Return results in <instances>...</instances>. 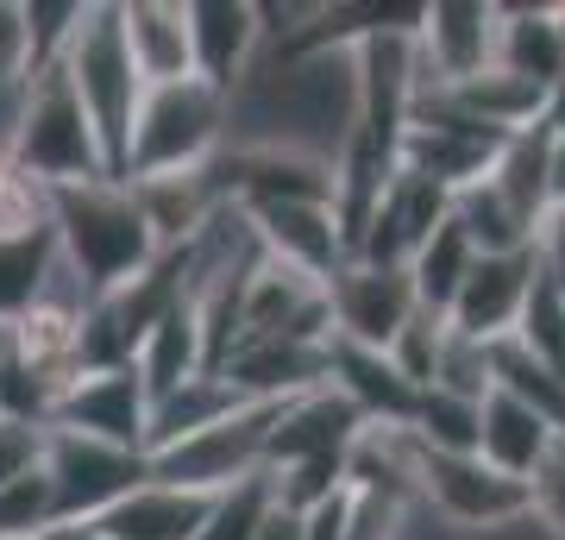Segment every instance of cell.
<instances>
[{
  "instance_id": "obj_8",
  "label": "cell",
  "mask_w": 565,
  "mask_h": 540,
  "mask_svg": "<svg viewBox=\"0 0 565 540\" xmlns=\"http://www.w3.org/2000/svg\"><path fill=\"white\" fill-rule=\"evenodd\" d=\"M44 472L57 484V509L63 521H102L120 497H132L151 465L145 453H120L107 441H88V434H57L51 427V446H44Z\"/></svg>"
},
{
  "instance_id": "obj_25",
  "label": "cell",
  "mask_w": 565,
  "mask_h": 540,
  "mask_svg": "<svg viewBox=\"0 0 565 540\" xmlns=\"http://www.w3.org/2000/svg\"><path fill=\"white\" fill-rule=\"evenodd\" d=\"M95 0H25V44H32V76L57 70L63 51L76 44L82 20Z\"/></svg>"
},
{
  "instance_id": "obj_28",
  "label": "cell",
  "mask_w": 565,
  "mask_h": 540,
  "mask_svg": "<svg viewBox=\"0 0 565 540\" xmlns=\"http://www.w3.org/2000/svg\"><path fill=\"white\" fill-rule=\"evenodd\" d=\"M440 346H446V320L422 308V315H415L403 333H396V346H390L384 359L396 364V371H403L415 390H434V371H440Z\"/></svg>"
},
{
  "instance_id": "obj_7",
  "label": "cell",
  "mask_w": 565,
  "mask_h": 540,
  "mask_svg": "<svg viewBox=\"0 0 565 540\" xmlns=\"http://www.w3.org/2000/svg\"><path fill=\"white\" fill-rule=\"evenodd\" d=\"M327 301H333V340L364 346V352H390L396 333L422 315L408 264H359L352 258L340 277L327 283Z\"/></svg>"
},
{
  "instance_id": "obj_14",
  "label": "cell",
  "mask_w": 565,
  "mask_h": 540,
  "mask_svg": "<svg viewBox=\"0 0 565 540\" xmlns=\"http://www.w3.org/2000/svg\"><path fill=\"white\" fill-rule=\"evenodd\" d=\"M189 39H195V76L233 95L252 76V57L264 51L258 7H245V0H189Z\"/></svg>"
},
{
  "instance_id": "obj_32",
  "label": "cell",
  "mask_w": 565,
  "mask_h": 540,
  "mask_svg": "<svg viewBox=\"0 0 565 540\" xmlns=\"http://www.w3.org/2000/svg\"><path fill=\"white\" fill-rule=\"evenodd\" d=\"M541 126L553 133V139H565V76L546 88V107H541Z\"/></svg>"
},
{
  "instance_id": "obj_10",
  "label": "cell",
  "mask_w": 565,
  "mask_h": 540,
  "mask_svg": "<svg viewBox=\"0 0 565 540\" xmlns=\"http://www.w3.org/2000/svg\"><path fill=\"white\" fill-rule=\"evenodd\" d=\"M415 57H422V95L484 76L497 63V7L490 0H434V7H422Z\"/></svg>"
},
{
  "instance_id": "obj_16",
  "label": "cell",
  "mask_w": 565,
  "mask_h": 540,
  "mask_svg": "<svg viewBox=\"0 0 565 540\" xmlns=\"http://www.w3.org/2000/svg\"><path fill=\"white\" fill-rule=\"evenodd\" d=\"M327 383L359 409L364 427H408L415 409H422V390L384 352H364V346H345V340L327 346Z\"/></svg>"
},
{
  "instance_id": "obj_22",
  "label": "cell",
  "mask_w": 565,
  "mask_h": 540,
  "mask_svg": "<svg viewBox=\"0 0 565 540\" xmlns=\"http://www.w3.org/2000/svg\"><path fill=\"white\" fill-rule=\"evenodd\" d=\"M490 390L515 396L522 409H534L546 427H559L565 434V371H553L546 359H534L522 340H497L490 346Z\"/></svg>"
},
{
  "instance_id": "obj_5",
  "label": "cell",
  "mask_w": 565,
  "mask_h": 540,
  "mask_svg": "<svg viewBox=\"0 0 565 540\" xmlns=\"http://www.w3.org/2000/svg\"><path fill=\"white\" fill-rule=\"evenodd\" d=\"M415 502H422V516L440 521L446 534H465V540L515 534V528L527 521V484L490 472L478 453H427L422 446Z\"/></svg>"
},
{
  "instance_id": "obj_12",
  "label": "cell",
  "mask_w": 565,
  "mask_h": 540,
  "mask_svg": "<svg viewBox=\"0 0 565 540\" xmlns=\"http://www.w3.org/2000/svg\"><path fill=\"white\" fill-rule=\"evenodd\" d=\"M534 283H541V258H534V252L478 258L471 277H465V289H459V301H452V315H446V327L465 333V340H478V346L509 340V333L522 327V315H527Z\"/></svg>"
},
{
  "instance_id": "obj_27",
  "label": "cell",
  "mask_w": 565,
  "mask_h": 540,
  "mask_svg": "<svg viewBox=\"0 0 565 540\" xmlns=\"http://www.w3.org/2000/svg\"><path fill=\"white\" fill-rule=\"evenodd\" d=\"M270 509H277V490H270V472H258V478H245V484H233V490L214 497L202 540H258Z\"/></svg>"
},
{
  "instance_id": "obj_21",
  "label": "cell",
  "mask_w": 565,
  "mask_h": 540,
  "mask_svg": "<svg viewBox=\"0 0 565 540\" xmlns=\"http://www.w3.org/2000/svg\"><path fill=\"white\" fill-rule=\"evenodd\" d=\"M239 402H245V396L221 378V371H202L195 383H182V390L158 396V402H151V427H145V459H158V453H170V446L195 441L202 427L226 421Z\"/></svg>"
},
{
  "instance_id": "obj_2",
  "label": "cell",
  "mask_w": 565,
  "mask_h": 540,
  "mask_svg": "<svg viewBox=\"0 0 565 540\" xmlns=\"http://www.w3.org/2000/svg\"><path fill=\"white\" fill-rule=\"evenodd\" d=\"M233 126V95L214 82H170L145 88L139 120H132V151H126V182L139 177H189L226 151Z\"/></svg>"
},
{
  "instance_id": "obj_4",
  "label": "cell",
  "mask_w": 565,
  "mask_h": 540,
  "mask_svg": "<svg viewBox=\"0 0 565 540\" xmlns=\"http://www.w3.org/2000/svg\"><path fill=\"white\" fill-rule=\"evenodd\" d=\"M13 151H20V170L32 182H44V189L107 177L102 139H95V126L82 114V100H76V88H70V76H63V63L44 70V76H25L20 114H13Z\"/></svg>"
},
{
  "instance_id": "obj_1",
  "label": "cell",
  "mask_w": 565,
  "mask_h": 540,
  "mask_svg": "<svg viewBox=\"0 0 565 540\" xmlns=\"http://www.w3.org/2000/svg\"><path fill=\"white\" fill-rule=\"evenodd\" d=\"M51 245H57L63 271L95 301L120 296L126 283L158 264V240H151L132 189L107 182V177L51 189Z\"/></svg>"
},
{
  "instance_id": "obj_23",
  "label": "cell",
  "mask_w": 565,
  "mask_h": 540,
  "mask_svg": "<svg viewBox=\"0 0 565 540\" xmlns=\"http://www.w3.org/2000/svg\"><path fill=\"white\" fill-rule=\"evenodd\" d=\"M471 264H478V245L465 240L459 226H452V214H446L440 226H434V240L415 252V264H408V277H415V296H422L427 315H452V301H459L465 277H471Z\"/></svg>"
},
{
  "instance_id": "obj_26",
  "label": "cell",
  "mask_w": 565,
  "mask_h": 540,
  "mask_svg": "<svg viewBox=\"0 0 565 540\" xmlns=\"http://www.w3.org/2000/svg\"><path fill=\"white\" fill-rule=\"evenodd\" d=\"M57 521H63L57 484H51L44 465L0 490V540H32V534H44V528H57Z\"/></svg>"
},
{
  "instance_id": "obj_11",
  "label": "cell",
  "mask_w": 565,
  "mask_h": 540,
  "mask_svg": "<svg viewBox=\"0 0 565 540\" xmlns=\"http://www.w3.org/2000/svg\"><path fill=\"white\" fill-rule=\"evenodd\" d=\"M245 221L258 233L264 258L289 264V271H302V277L333 283L345 264H352L333 201H264V208H245Z\"/></svg>"
},
{
  "instance_id": "obj_19",
  "label": "cell",
  "mask_w": 565,
  "mask_h": 540,
  "mask_svg": "<svg viewBox=\"0 0 565 540\" xmlns=\"http://www.w3.org/2000/svg\"><path fill=\"white\" fill-rule=\"evenodd\" d=\"M132 364H139L151 402L202 378V371H207V333H202V308H195V296H182L177 308L145 333L139 352H132Z\"/></svg>"
},
{
  "instance_id": "obj_35",
  "label": "cell",
  "mask_w": 565,
  "mask_h": 540,
  "mask_svg": "<svg viewBox=\"0 0 565 540\" xmlns=\"http://www.w3.org/2000/svg\"><path fill=\"white\" fill-rule=\"evenodd\" d=\"M7 364H13V320L0 315V371H7Z\"/></svg>"
},
{
  "instance_id": "obj_24",
  "label": "cell",
  "mask_w": 565,
  "mask_h": 540,
  "mask_svg": "<svg viewBox=\"0 0 565 540\" xmlns=\"http://www.w3.org/2000/svg\"><path fill=\"white\" fill-rule=\"evenodd\" d=\"M408 434H415L427 453H478L484 402L446 396V390H422V409H415V421H408Z\"/></svg>"
},
{
  "instance_id": "obj_36",
  "label": "cell",
  "mask_w": 565,
  "mask_h": 540,
  "mask_svg": "<svg viewBox=\"0 0 565 540\" xmlns=\"http://www.w3.org/2000/svg\"><path fill=\"white\" fill-rule=\"evenodd\" d=\"M559 32H565V7H559Z\"/></svg>"
},
{
  "instance_id": "obj_30",
  "label": "cell",
  "mask_w": 565,
  "mask_h": 540,
  "mask_svg": "<svg viewBox=\"0 0 565 540\" xmlns=\"http://www.w3.org/2000/svg\"><path fill=\"white\" fill-rule=\"evenodd\" d=\"M32 76V44H25V0H0V95H20Z\"/></svg>"
},
{
  "instance_id": "obj_9",
  "label": "cell",
  "mask_w": 565,
  "mask_h": 540,
  "mask_svg": "<svg viewBox=\"0 0 565 540\" xmlns=\"http://www.w3.org/2000/svg\"><path fill=\"white\" fill-rule=\"evenodd\" d=\"M57 434H88L120 453H145V427H151V390H145L139 364H114V371H82L51 409Z\"/></svg>"
},
{
  "instance_id": "obj_15",
  "label": "cell",
  "mask_w": 565,
  "mask_h": 540,
  "mask_svg": "<svg viewBox=\"0 0 565 540\" xmlns=\"http://www.w3.org/2000/svg\"><path fill=\"white\" fill-rule=\"evenodd\" d=\"M126 51L145 88L195 82V39H189V0H126L120 7Z\"/></svg>"
},
{
  "instance_id": "obj_13",
  "label": "cell",
  "mask_w": 565,
  "mask_h": 540,
  "mask_svg": "<svg viewBox=\"0 0 565 540\" xmlns=\"http://www.w3.org/2000/svg\"><path fill=\"white\" fill-rule=\"evenodd\" d=\"M364 434V415L327 383V390H308V396L282 402L277 427H270V453H264V472H282V465H308V459H345L352 441Z\"/></svg>"
},
{
  "instance_id": "obj_29",
  "label": "cell",
  "mask_w": 565,
  "mask_h": 540,
  "mask_svg": "<svg viewBox=\"0 0 565 540\" xmlns=\"http://www.w3.org/2000/svg\"><path fill=\"white\" fill-rule=\"evenodd\" d=\"M44 446H51V427L0 415V490H7L13 478H25V472H39V465H44Z\"/></svg>"
},
{
  "instance_id": "obj_17",
  "label": "cell",
  "mask_w": 565,
  "mask_h": 540,
  "mask_svg": "<svg viewBox=\"0 0 565 540\" xmlns=\"http://www.w3.org/2000/svg\"><path fill=\"white\" fill-rule=\"evenodd\" d=\"M207 509H214V497H202V490H177V484L145 478L95 528H102V540H202Z\"/></svg>"
},
{
  "instance_id": "obj_6",
  "label": "cell",
  "mask_w": 565,
  "mask_h": 540,
  "mask_svg": "<svg viewBox=\"0 0 565 540\" xmlns=\"http://www.w3.org/2000/svg\"><path fill=\"white\" fill-rule=\"evenodd\" d=\"M282 402H239L226 421L202 427L195 441L158 453L151 465V484H177V490H202V497H221L233 484L258 478L264 453H270V427H277Z\"/></svg>"
},
{
  "instance_id": "obj_33",
  "label": "cell",
  "mask_w": 565,
  "mask_h": 540,
  "mask_svg": "<svg viewBox=\"0 0 565 540\" xmlns=\"http://www.w3.org/2000/svg\"><path fill=\"white\" fill-rule=\"evenodd\" d=\"M258 540H308V534H302V516H289V509H270V521L258 528Z\"/></svg>"
},
{
  "instance_id": "obj_20",
  "label": "cell",
  "mask_w": 565,
  "mask_h": 540,
  "mask_svg": "<svg viewBox=\"0 0 565 540\" xmlns=\"http://www.w3.org/2000/svg\"><path fill=\"white\" fill-rule=\"evenodd\" d=\"M497 70L534 88H553L565 76L559 7H497Z\"/></svg>"
},
{
  "instance_id": "obj_34",
  "label": "cell",
  "mask_w": 565,
  "mask_h": 540,
  "mask_svg": "<svg viewBox=\"0 0 565 540\" xmlns=\"http://www.w3.org/2000/svg\"><path fill=\"white\" fill-rule=\"evenodd\" d=\"M32 540H102V528L95 521H57V528H44V534Z\"/></svg>"
},
{
  "instance_id": "obj_18",
  "label": "cell",
  "mask_w": 565,
  "mask_h": 540,
  "mask_svg": "<svg viewBox=\"0 0 565 540\" xmlns=\"http://www.w3.org/2000/svg\"><path fill=\"white\" fill-rule=\"evenodd\" d=\"M559 441H565L559 427H546V421L534 415V409H522L515 396H503V390H490L484 396L478 459H484L490 472H503V478H515V484H534V472L553 459V446Z\"/></svg>"
},
{
  "instance_id": "obj_31",
  "label": "cell",
  "mask_w": 565,
  "mask_h": 540,
  "mask_svg": "<svg viewBox=\"0 0 565 540\" xmlns=\"http://www.w3.org/2000/svg\"><path fill=\"white\" fill-rule=\"evenodd\" d=\"M534 258H541V277L565 296V208H553L541 221V240H534Z\"/></svg>"
},
{
  "instance_id": "obj_3",
  "label": "cell",
  "mask_w": 565,
  "mask_h": 540,
  "mask_svg": "<svg viewBox=\"0 0 565 540\" xmlns=\"http://www.w3.org/2000/svg\"><path fill=\"white\" fill-rule=\"evenodd\" d=\"M63 76H70L82 114H88L95 139H102L107 177L126 182V151H132V120H139L145 82L132 70V51H126L120 7H88L76 44L63 51Z\"/></svg>"
}]
</instances>
